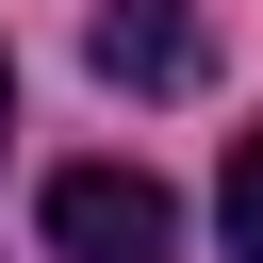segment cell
<instances>
[{
  "label": "cell",
  "instance_id": "6da1fadb",
  "mask_svg": "<svg viewBox=\"0 0 263 263\" xmlns=\"http://www.w3.org/2000/svg\"><path fill=\"white\" fill-rule=\"evenodd\" d=\"M49 263H164L181 247V197L148 181V164H49Z\"/></svg>",
  "mask_w": 263,
  "mask_h": 263
},
{
  "label": "cell",
  "instance_id": "7a4b0ae2",
  "mask_svg": "<svg viewBox=\"0 0 263 263\" xmlns=\"http://www.w3.org/2000/svg\"><path fill=\"white\" fill-rule=\"evenodd\" d=\"M82 66H99L115 99H181V82L214 66V33H197V0H99V16H82Z\"/></svg>",
  "mask_w": 263,
  "mask_h": 263
},
{
  "label": "cell",
  "instance_id": "3957f363",
  "mask_svg": "<svg viewBox=\"0 0 263 263\" xmlns=\"http://www.w3.org/2000/svg\"><path fill=\"white\" fill-rule=\"evenodd\" d=\"M214 230H230V263H263V132L230 148V181H214Z\"/></svg>",
  "mask_w": 263,
  "mask_h": 263
},
{
  "label": "cell",
  "instance_id": "277c9868",
  "mask_svg": "<svg viewBox=\"0 0 263 263\" xmlns=\"http://www.w3.org/2000/svg\"><path fill=\"white\" fill-rule=\"evenodd\" d=\"M0 132H16V66H0Z\"/></svg>",
  "mask_w": 263,
  "mask_h": 263
}]
</instances>
